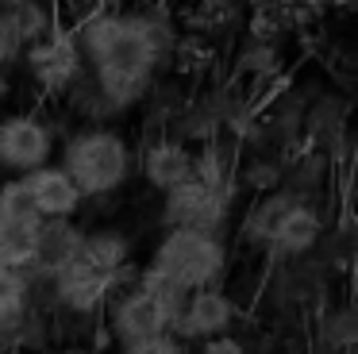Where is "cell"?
I'll return each mask as SVG.
<instances>
[{
	"label": "cell",
	"instance_id": "1",
	"mask_svg": "<svg viewBox=\"0 0 358 354\" xmlns=\"http://www.w3.org/2000/svg\"><path fill=\"white\" fill-rule=\"evenodd\" d=\"M73 43L101 97L116 104L139 100L162 62V31L143 15H93Z\"/></svg>",
	"mask_w": 358,
	"mask_h": 354
},
{
	"label": "cell",
	"instance_id": "2",
	"mask_svg": "<svg viewBox=\"0 0 358 354\" xmlns=\"http://www.w3.org/2000/svg\"><path fill=\"white\" fill-rule=\"evenodd\" d=\"M127 262H131V243L120 231H89L73 258L50 274L55 300L73 316L104 312V304L124 281Z\"/></svg>",
	"mask_w": 358,
	"mask_h": 354
},
{
	"label": "cell",
	"instance_id": "3",
	"mask_svg": "<svg viewBox=\"0 0 358 354\" xmlns=\"http://www.w3.org/2000/svg\"><path fill=\"white\" fill-rule=\"evenodd\" d=\"M181 292L170 289L166 281H158L155 274L143 269L135 277V285L112 292V300L104 304V331L116 346L143 343V339L173 335V320L181 308Z\"/></svg>",
	"mask_w": 358,
	"mask_h": 354
},
{
	"label": "cell",
	"instance_id": "4",
	"mask_svg": "<svg viewBox=\"0 0 358 354\" xmlns=\"http://www.w3.org/2000/svg\"><path fill=\"white\" fill-rule=\"evenodd\" d=\"M58 166L78 185L81 200L112 197L131 174V146L112 127H81L66 139Z\"/></svg>",
	"mask_w": 358,
	"mask_h": 354
},
{
	"label": "cell",
	"instance_id": "5",
	"mask_svg": "<svg viewBox=\"0 0 358 354\" xmlns=\"http://www.w3.org/2000/svg\"><path fill=\"white\" fill-rule=\"evenodd\" d=\"M224 269H227V246L220 235H208V231H166L158 239L155 254H150L147 274H155L158 281H166L181 297H189L196 289L220 285Z\"/></svg>",
	"mask_w": 358,
	"mask_h": 354
},
{
	"label": "cell",
	"instance_id": "6",
	"mask_svg": "<svg viewBox=\"0 0 358 354\" xmlns=\"http://www.w3.org/2000/svg\"><path fill=\"white\" fill-rule=\"evenodd\" d=\"M231 212V192L227 185L208 181H185L178 189L162 192V223L166 231H208L216 235Z\"/></svg>",
	"mask_w": 358,
	"mask_h": 354
},
{
	"label": "cell",
	"instance_id": "7",
	"mask_svg": "<svg viewBox=\"0 0 358 354\" xmlns=\"http://www.w3.org/2000/svg\"><path fill=\"white\" fill-rule=\"evenodd\" d=\"M58 150V139L47 120L35 112H12L0 120V169L12 177H27L35 169L50 166Z\"/></svg>",
	"mask_w": 358,
	"mask_h": 354
},
{
	"label": "cell",
	"instance_id": "8",
	"mask_svg": "<svg viewBox=\"0 0 358 354\" xmlns=\"http://www.w3.org/2000/svg\"><path fill=\"white\" fill-rule=\"evenodd\" d=\"M235 316H239V308H235V300L227 297L220 285L196 289L181 300L178 320H173V335L185 346H196V343H204V339L227 335V331L235 327Z\"/></svg>",
	"mask_w": 358,
	"mask_h": 354
},
{
	"label": "cell",
	"instance_id": "9",
	"mask_svg": "<svg viewBox=\"0 0 358 354\" xmlns=\"http://www.w3.org/2000/svg\"><path fill=\"white\" fill-rule=\"evenodd\" d=\"M24 181V189H27V197H31V208H35V215H39V223H55V220H73V215L81 212V192H78V185L66 177V169L62 166H43V169H35V174H27V177H20Z\"/></svg>",
	"mask_w": 358,
	"mask_h": 354
},
{
	"label": "cell",
	"instance_id": "10",
	"mask_svg": "<svg viewBox=\"0 0 358 354\" xmlns=\"http://www.w3.org/2000/svg\"><path fill=\"white\" fill-rule=\"evenodd\" d=\"M27 66H31V77L43 85V89L58 92V89H70L73 81L81 77L85 62H81V50L70 35H58L50 31L39 46L27 50Z\"/></svg>",
	"mask_w": 358,
	"mask_h": 354
},
{
	"label": "cell",
	"instance_id": "11",
	"mask_svg": "<svg viewBox=\"0 0 358 354\" xmlns=\"http://www.w3.org/2000/svg\"><path fill=\"white\" fill-rule=\"evenodd\" d=\"M278 212L270 215V223H262V239L270 243V250H278L281 258H293V254H304L320 235V220L312 208L304 204H273Z\"/></svg>",
	"mask_w": 358,
	"mask_h": 354
},
{
	"label": "cell",
	"instance_id": "12",
	"mask_svg": "<svg viewBox=\"0 0 358 354\" xmlns=\"http://www.w3.org/2000/svg\"><path fill=\"white\" fill-rule=\"evenodd\" d=\"M143 177L158 192H170L178 185L193 181V150H185L181 143H155L143 154Z\"/></svg>",
	"mask_w": 358,
	"mask_h": 354
},
{
	"label": "cell",
	"instance_id": "13",
	"mask_svg": "<svg viewBox=\"0 0 358 354\" xmlns=\"http://www.w3.org/2000/svg\"><path fill=\"white\" fill-rule=\"evenodd\" d=\"M0 27H4V38H8L12 54H24L31 46H39L43 38L55 31V15H50L47 4H24V8H12V12H0Z\"/></svg>",
	"mask_w": 358,
	"mask_h": 354
},
{
	"label": "cell",
	"instance_id": "14",
	"mask_svg": "<svg viewBox=\"0 0 358 354\" xmlns=\"http://www.w3.org/2000/svg\"><path fill=\"white\" fill-rule=\"evenodd\" d=\"M35 258H39V223L0 215V269L35 274Z\"/></svg>",
	"mask_w": 358,
	"mask_h": 354
},
{
	"label": "cell",
	"instance_id": "15",
	"mask_svg": "<svg viewBox=\"0 0 358 354\" xmlns=\"http://www.w3.org/2000/svg\"><path fill=\"white\" fill-rule=\"evenodd\" d=\"M81 239H85V231H81L73 220L39 223V258H35V274L50 277L58 266H66V262L73 258V250L81 246Z\"/></svg>",
	"mask_w": 358,
	"mask_h": 354
},
{
	"label": "cell",
	"instance_id": "16",
	"mask_svg": "<svg viewBox=\"0 0 358 354\" xmlns=\"http://www.w3.org/2000/svg\"><path fill=\"white\" fill-rule=\"evenodd\" d=\"M0 215L39 223V215H35V208H31V197H27V189H24L20 177H8V181L0 185Z\"/></svg>",
	"mask_w": 358,
	"mask_h": 354
},
{
	"label": "cell",
	"instance_id": "17",
	"mask_svg": "<svg viewBox=\"0 0 358 354\" xmlns=\"http://www.w3.org/2000/svg\"><path fill=\"white\" fill-rule=\"evenodd\" d=\"M116 354H193L178 335H158V339H143V343H127Z\"/></svg>",
	"mask_w": 358,
	"mask_h": 354
},
{
	"label": "cell",
	"instance_id": "18",
	"mask_svg": "<svg viewBox=\"0 0 358 354\" xmlns=\"http://www.w3.org/2000/svg\"><path fill=\"white\" fill-rule=\"evenodd\" d=\"M193 354H247V343H243L239 335H216V339H204V343H196V346H189Z\"/></svg>",
	"mask_w": 358,
	"mask_h": 354
},
{
	"label": "cell",
	"instance_id": "19",
	"mask_svg": "<svg viewBox=\"0 0 358 354\" xmlns=\"http://www.w3.org/2000/svg\"><path fill=\"white\" fill-rule=\"evenodd\" d=\"M12 62H16V54H12L8 38H4V27H0V69H4V66H12Z\"/></svg>",
	"mask_w": 358,
	"mask_h": 354
},
{
	"label": "cell",
	"instance_id": "20",
	"mask_svg": "<svg viewBox=\"0 0 358 354\" xmlns=\"http://www.w3.org/2000/svg\"><path fill=\"white\" fill-rule=\"evenodd\" d=\"M24 4H35V0H0V12H12V8H24Z\"/></svg>",
	"mask_w": 358,
	"mask_h": 354
},
{
	"label": "cell",
	"instance_id": "21",
	"mask_svg": "<svg viewBox=\"0 0 358 354\" xmlns=\"http://www.w3.org/2000/svg\"><path fill=\"white\" fill-rule=\"evenodd\" d=\"M8 92V77H4V69H0V97Z\"/></svg>",
	"mask_w": 358,
	"mask_h": 354
},
{
	"label": "cell",
	"instance_id": "22",
	"mask_svg": "<svg viewBox=\"0 0 358 354\" xmlns=\"http://www.w3.org/2000/svg\"><path fill=\"white\" fill-rule=\"evenodd\" d=\"M8 354H47V351H8Z\"/></svg>",
	"mask_w": 358,
	"mask_h": 354
},
{
	"label": "cell",
	"instance_id": "23",
	"mask_svg": "<svg viewBox=\"0 0 358 354\" xmlns=\"http://www.w3.org/2000/svg\"><path fill=\"white\" fill-rule=\"evenodd\" d=\"M0 354H8V346H4V343H0Z\"/></svg>",
	"mask_w": 358,
	"mask_h": 354
}]
</instances>
